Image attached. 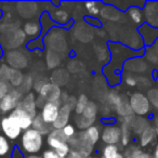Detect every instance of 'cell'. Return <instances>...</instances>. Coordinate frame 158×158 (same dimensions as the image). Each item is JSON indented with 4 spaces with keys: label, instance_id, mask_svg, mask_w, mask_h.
<instances>
[{
    "label": "cell",
    "instance_id": "obj_30",
    "mask_svg": "<svg viewBox=\"0 0 158 158\" xmlns=\"http://www.w3.org/2000/svg\"><path fill=\"white\" fill-rule=\"evenodd\" d=\"M9 92H10V85H9V82L1 80V82H0V100L3 99V98H5Z\"/></svg>",
    "mask_w": 158,
    "mask_h": 158
},
{
    "label": "cell",
    "instance_id": "obj_6",
    "mask_svg": "<svg viewBox=\"0 0 158 158\" xmlns=\"http://www.w3.org/2000/svg\"><path fill=\"white\" fill-rule=\"evenodd\" d=\"M121 130L116 125H106L101 133V140L106 145H117L120 143Z\"/></svg>",
    "mask_w": 158,
    "mask_h": 158
},
{
    "label": "cell",
    "instance_id": "obj_12",
    "mask_svg": "<svg viewBox=\"0 0 158 158\" xmlns=\"http://www.w3.org/2000/svg\"><path fill=\"white\" fill-rule=\"evenodd\" d=\"M19 107H21L23 110L31 115L33 118H35L38 115L37 113V103H36V97L34 93H28L25 97H23Z\"/></svg>",
    "mask_w": 158,
    "mask_h": 158
},
{
    "label": "cell",
    "instance_id": "obj_15",
    "mask_svg": "<svg viewBox=\"0 0 158 158\" xmlns=\"http://www.w3.org/2000/svg\"><path fill=\"white\" fill-rule=\"evenodd\" d=\"M156 138V131L153 127L148 126L142 133L140 134V139H139V143H140L141 147H146L149 144L154 142Z\"/></svg>",
    "mask_w": 158,
    "mask_h": 158
},
{
    "label": "cell",
    "instance_id": "obj_25",
    "mask_svg": "<svg viewBox=\"0 0 158 158\" xmlns=\"http://www.w3.org/2000/svg\"><path fill=\"white\" fill-rule=\"evenodd\" d=\"M128 15L131 19L132 22H134L135 24H141V23L143 22V19H144L142 11H141V9L138 7L129 8V10H128Z\"/></svg>",
    "mask_w": 158,
    "mask_h": 158
},
{
    "label": "cell",
    "instance_id": "obj_14",
    "mask_svg": "<svg viewBox=\"0 0 158 158\" xmlns=\"http://www.w3.org/2000/svg\"><path fill=\"white\" fill-rule=\"evenodd\" d=\"M13 145L8 138L0 133V158H12Z\"/></svg>",
    "mask_w": 158,
    "mask_h": 158
},
{
    "label": "cell",
    "instance_id": "obj_39",
    "mask_svg": "<svg viewBox=\"0 0 158 158\" xmlns=\"http://www.w3.org/2000/svg\"><path fill=\"white\" fill-rule=\"evenodd\" d=\"M0 82H1V80H0Z\"/></svg>",
    "mask_w": 158,
    "mask_h": 158
},
{
    "label": "cell",
    "instance_id": "obj_34",
    "mask_svg": "<svg viewBox=\"0 0 158 158\" xmlns=\"http://www.w3.org/2000/svg\"><path fill=\"white\" fill-rule=\"evenodd\" d=\"M153 158H158V142L155 146V149H154V154H153Z\"/></svg>",
    "mask_w": 158,
    "mask_h": 158
},
{
    "label": "cell",
    "instance_id": "obj_11",
    "mask_svg": "<svg viewBox=\"0 0 158 158\" xmlns=\"http://www.w3.org/2000/svg\"><path fill=\"white\" fill-rule=\"evenodd\" d=\"M11 115L16 119V121L19 123L20 127L22 128V130H28L33 126V120L34 118L29 114H27L25 110H23L21 107H18L11 113Z\"/></svg>",
    "mask_w": 158,
    "mask_h": 158
},
{
    "label": "cell",
    "instance_id": "obj_24",
    "mask_svg": "<svg viewBox=\"0 0 158 158\" xmlns=\"http://www.w3.org/2000/svg\"><path fill=\"white\" fill-rule=\"evenodd\" d=\"M89 99L88 97H87L86 94H80L78 97V99H77L76 101V105H75V108H74V112L76 115H81L82 113H84L85 108L87 107V105H88L89 103Z\"/></svg>",
    "mask_w": 158,
    "mask_h": 158
},
{
    "label": "cell",
    "instance_id": "obj_31",
    "mask_svg": "<svg viewBox=\"0 0 158 158\" xmlns=\"http://www.w3.org/2000/svg\"><path fill=\"white\" fill-rule=\"evenodd\" d=\"M42 157L44 158H66V157H63V156L59 155L56 152H54L51 148L46 149V151L44 152V154H42Z\"/></svg>",
    "mask_w": 158,
    "mask_h": 158
},
{
    "label": "cell",
    "instance_id": "obj_5",
    "mask_svg": "<svg viewBox=\"0 0 158 158\" xmlns=\"http://www.w3.org/2000/svg\"><path fill=\"white\" fill-rule=\"evenodd\" d=\"M39 97L44 102L51 103H61L62 91L55 84H44L39 91Z\"/></svg>",
    "mask_w": 158,
    "mask_h": 158
},
{
    "label": "cell",
    "instance_id": "obj_23",
    "mask_svg": "<svg viewBox=\"0 0 158 158\" xmlns=\"http://www.w3.org/2000/svg\"><path fill=\"white\" fill-rule=\"evenodd\" d=\"M94 120H90V119L86 118L82 115H76V119H75V125H76L77 129L85 131L88 128H90L91 126H93Z\"/></svg>",
    "mask_w": 158,
    "mask_h": 158
},
{
    "label": "cell",
    "instance_id": "obj_37",
    "mask_svg": "<svg viewBox=\"0 0 158 158\" xmlns=\"http://www.w3.org/2000/svg\"><path fill=\"white\" fill-rule=\"evenodd\" d=\"M89 158H101V157H98V156H90Z\"/></svg>",
    "mask_w": 158,
    "mask_h": 158
},
{
    "label": "cell",
    "instance_id": "obj_16",
    "mask_svg": "<svg viewBox=\"0 0 158 158\" xmlns=\"http://www.w3.org/2000/svg\"><path fill=\"white\" fill-rule=\"evenodd\" d=\"M23 31L28 37L36 38L38 37V35L41 31V26L36 21H29V22H26L23 25Z\"/></svg>",
    "mask_w": 158,
    "mask_h": 158
},
{
    "label": "cell",
    "instance_id": "obj_35",
    "mask_svg": "<svg viewBox=\"0 0 158 158\" xmlns=\"http://www.w3.org/2000/svg\"><path fill=\"white\" fill-rule=\"evenodd\" d=\"M25 158H44L42 156H39V155H27Z\"/></svg>",
    "mask_w": 158,
    "mask_h": 158
},
{
    "label": "cell",
    "instance_id": "obj_22",
    "mask_svg": "<svg viewBox=\"0 0 158 158\" xmlns=\"http://www.w3.org/2000/svg\"><path fill=\"white\" fill-rule=\"evenodd\" d=\"M120 130H121L120 143L123 146H127L130 142V138H131V128H130V125L126 123V121H123V123L120 126Z\"/></svg>",
    "mask_w": 158,
    "mask_h": 158
},
{
    "label": "cell",
    "instance_id": "obj_20",
    "mask_svg": "<svg viewBox=\"0 0 158 158\" xmlns=\"http://www.w3.org/2000/svg\"><path fill=\"white\" fill-rule=\"evenodd\" d=\"M23 80H24V75L22 74V72H21L20 69H16V68L12 67L9 79H8V82H9L10 86L15 87V89H16L18 87L22 86Z\"/></svg>",
    "mask_w": 158,
    "mask_h": 158
},
{
    "label": "cell",
    "instance_id": "obj_36",
    "mask_svg": "<svg viewBox=\"0 0 158 158\" xmlns=\"http://www.w3.org/2000/svg\"><path fill=\"white\" fill-rule=\"evenodd\" d=\"M155 131H156V136H158V127L155 129Z\"/></svg>",
    "mask_w": 158,
    "mask_h": 158
},
{
    "label": "cell",
    "instance_id": "obj_40",
    "mask_svg": "<svg viewBox=\"0 0 158 158\" xmlns=\"http://www.w3.org/2000/svg\"><path fill=\"white\" fill-rule=\"evenodd\" d=\"M0 68H1V66H0Z\"/></svg>",
    "mask_w": 158,
    "mask_h": 158
},
{
    "label": "cell",
    "instance_id": "obj_7",
    "mask_svg": "<svg viewBox=\"0 0 158 158\" xmlns=\"http://www.w3.org/2000/svg\"><path fill=\"white\" fill-rule=\"evenodd\" d=\"M60 103H51V102H47L44 105V107L41 108L39 115L44 123H47L48 125L52 126L54 123V121L56 120L57 116H59L60 112Z\"/></svg>",
    "mask_w": 158,
    "mask_h": 158
},
{
    "label": "cell",
    "instance_id": "obj_21",
    "mask_svg": "<svg viewBox=\"0 0 158 158\" xmlns=\"http://www.w3.org/2000/svg\"><path fill=\"white\" fill-rule=\"evenodd\" d=\"M98 113H99V107H98V104L95 102L90 101L87 105V107L85 108L84 113H82V116L86 117V118L90 119V120H94L97 119Z\"/></svg>",
    "mask_w": 158,
    "mask_h": 158
},
{
    "label": "cell",
    "instance_id": "obj_2",
    "mask_svg": "<svg viewBox=\"0 0 158 158\" xmlns=\"http://www.w3.org/2000/svg\"><path fill=\"white\" fill-rule=\"evenodd\" d=\"M0 129L2 134L10 141H14L19 139L23 133L22 128L20 127L16 119L11 114L2 117L0 120Z\"/></svg>",
    "mask_w": 158,
    "mask_h": 158
},
{
    "label": "cell",
    "instance_id": "obj_17",
    "mask_svg": "<svg viewBox=\"0 0 158 158\" xmlns=\"http://www.w3.org/2000/svg\"><path fill=\"white\" fill-rule=\"evenodd\" d=\"M101 158H125V155L119 151L118 145H105L102 149Z\"/></svg>",
    "mask_w": 158,
    "mask_h": 158
},
{
    "label": "cell",
    "instance_id": "obj_4",
    "mask_svg": "<svg viewBox=\"0 0 158 158\" xmlns=\"http://www.w3.org/2000/svg\"><path fill=\"white\" fill-rule=\"evenodd\" d=\"M129 103L133 114L142 117L151 112V103L148 98L141 92H134L129 99Z\"/></svg>",
    "mask_w": 158,
    "mask_h": 158
},
{
    "label": "cell",
    "instance_id": "obj_38",
    "mask_svg": "<svg viewBox=\"0 0 158 158\" xmlns=\"http://www.w3.org/2000/svg\"><path fill=\"white\" fill-rule=\"evenodd\" d=\"M156 123H157V125H158V117H157V119H156Z\"/></svg>",
    "mask_w": 158,
    "mask_h": 158
},
{
    "label": "cell",
    "instance_id": "obj_9",
    "mask_svg": "<svg viewBox=\"0 0 158 158\" xmlns=\"http://www.w3.org/2000/svg\"><path fill=\"white\" fill-rule=\"evenodd\" d=\"M47 144L51 149L56 152L59 155L63 156V157H67L68 154L70 153V146L68 142L59 140L50 134H48V136H47Z\"/></svg>",
    "mask_w": 158,
    "mask_h": 158
},
{
    "label": "cell",
    "instance_id": "obj_1",
    "mask_svg": "<svg viewBox=\"0 0 158 158\" xmlns=\"http://www.w3.org/2000/svg\"><path fill=\"white\" fill-rule=\"evenodd\" d=\"M44 145V135L37 130L31 129L25 130L20 139V147L23 152L28 155H37Z\"/></svg>",
    "mask_w": 158,
    "mask_h": 158
},
{
    "label": "cell",
    "instance_id": "obj_10",
    "mask_svg": "<svg viewBox=\"0 0 158 158\" xmlns=\"http://www.w3.org/2000/svg\"><path fill=\"white\" fill-rule=\"evenodd\" d=\"M101 133L102 132H101L100 127L95 125L91 126L90 128H88V129L85 130V131L79 132V134L84 139L85 142H87L89 145H91V146H94V145L99 142V140H101Z\"/></svg>",
    "mask_w": 158,
    "mask_h": 158
},
{
    "label": "cell",
    "instance_id": "obj_32",
    "mask_svg": "<svg viewBox=\"0 0 158 158\" xmlns=\"http://www.w3.org/2000/svg\"><path fill=\"white\" fill-rule=\"evenodd\" d=\"M125 82H126V85H128L129 87H135L136 84H138V80H136L135 77L129 75V76L125 77Z\"/></svg>",
    "mask_w": 158,
    "mask_h": 158
},
{
    "label": "cell",
    "instance_id": "obj_13",
    "mask_svg": "<svg viewBox=\"0 0 158 158\" xmlns=\"http://www.w3.org/2000/svg\"><path fill=\"white\" fill-rule=\"evenodd\" d=\"M114 108L116 110V113L119 116L123 117V118H127L133 115V112L131 110V106H130L129 100L125 97V95H121L119 97L118 101L116 102V104L114 105Z\"/></svg>",
    "mask_w": 158,
    "mask_h": 158
},
{
    "label": "cell",
    "instance_id": "obj_26",
    "mask_svg": "<svg viewBox=\"0 0 158 158\" xmlns=\"http://www.w3.org/2000/svg\"><path fill=\"white\" fill-rule=\"evenodd\" d=\"M53 19H54L55 21H57L59 23H61V24H64V23H66L68 21L69 16H68V13L65 10L59 9L53 13Z\"/></svg>",
    "mask_w": 158,
    "mask_h": 158
},
{
    "label": "cell",
    "instance_id": "obj_3",
    "mask_svg": "<svg viewBox=\"0 0 158 158\" xmlns=\"http://www.w3.org/2000/svg\"><path fill=\"white\" fill-rule=\"evenodd\" d=\"M23 99V92L20 89H12L3 99L0 100V114L9 115L19 107Z\"/></svg>",
    "mask_w": 158,
    "mask_h": 158
},
{
    "label": "cell",
    "instance_id": "obj_33",
    "mask_svg": "<svg viewBox=\"0 0 158 158\" xmlns=\"http://www.w3.org/2000/svg\"><path fill=\"white\" fill-rule=\"evenodd\" d=\"M66 158H82V157L80 156V154H79L78 152L72 151V149H70V153L68 154V156Z\"/></svg>",
    "mask_w": 158,
    "mask_h": 158
},
{
    "label": "cell",
    "instance_id": "obj_19",
    "mask_svg": "<svg viewBox=\"0 0 158 158\" xmlns=\"http://www.w3.org/2000/svg\"><path fill=\"white\" fill-rule=\"evenodd\" d=\"M31 128L35 129V130H37L38 132H40L42 135H44V134H49L53 129L52 126H50L47 123H44V119L40 117V115H37V116L34 118Z\"/></svg>",
    "mask_w": 158,
    "mask_h": 158
},
{
    "label": "cell",
    "instance_id": "obj_29",
    "mask_svg": "<svg viewBox=\"0 0 158 158\" xmlns=\"http://www.w3.org/2000/svg\"><path fill=\"white\" fill-rule=\"evenodd\" d=\"M86 9L91 15H97L100 12V9L98 7V3L94 2V1H90V2H86Z\"/></svg>",
    "mask_w": 158,
    "mask_h": 158
},
{
    "label": "cell",
    "instance_id": "obj_27",
    "mask_svg": "<svg viewBox=\"0 0 158 158\" xmlns=\"http://www.w3.org/2000/svg\"><path fill=\"white\" fill-rule=\"evenodd\" d=\"M147 98L151 105L158 110V89H151L147 93Z\"/></svg>",
    "mask_w": 158,
    "mask_h": 158
},
{
    "label": "cell",
    "instance_id": "obj_28",
    "mask_svg": "<svg viewBox=\"0 0 158 158\" xmlns=\"http://www.w3.org/2000/svg\"><path fill=\"white\" fill-rule=\"evenodd\" d=\"M62 131H63V133L65 134L66 138L69 140V139H72L73 136L76 135L77 131H76V128L74 127L73 125H70V123H68L67 126H65V127L62 129Z\"/></svg>",
    "mask_w": 158,
    "mask_h": 158
},
{
    "label": "cell",
    "instance_id": "obj_18",
    "mask_svg": "<svg viewBox=\"0 0 158 158\" xmlns=\"http://www.w3.org/2000/svg\"><path fill=\"white\" fill-rule=\"evenodd\" d=\"M125 158H153L151 154L147 152H144L141 147L139 146H130L126 149Z\"/></svg>",
    "mask_w": 158,
    "mask_h": 158
},
{
    "label": "cell",
    "instance_id": "obj_8",
    "mask_svg": "<svg viewBox=\"0 0 158 158\" xmlns=\"http://www.w3.org/2000/svg\"><path fill=\"white\" fill-rule=\"evenodd\" d=\"M74 106L70 105L68 103H63L60 107L59 116H57L56 120L52 125L53 129H63L65 126L68 125V121L70 118V114L74 110Z\"/></svg>",
    "mask_w": 158,
    "mask_h": 158
}]
</instances>
